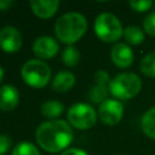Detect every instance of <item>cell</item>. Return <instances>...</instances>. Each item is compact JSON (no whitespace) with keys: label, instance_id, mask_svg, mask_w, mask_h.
<instances>
[{"label":"cell","instance_id":"cell-19","mask_svg":"<svg viewBox=\"0 0 155 155\" xmlns=\"http://www.w3.org/2000/svg\"><path fill=\"white\" fill-rule=\"evenodd\" d=\"M108 96V88L107 85H101V84H94L91 86L88 91V98L93 103H103Z\"/></svg>","mask_w":155,"mask_h":155},{"label":"cell","instance_id":"cell-1","mask_svg":"<svg viewBox=\"0 0 155 155\" xmlns=\"http://www.w3.org/2000/svg\"><path fill=\"white\" fill-rule=\"evenodd\" d=\"M38 144L46 151L58 153L73 140V130L65 120L54 119L40 124L35 132Z\"/></svg>","mask_w":155,"mask_h":155},{"label":"cell","instance_id":"cell-12","mask_svg":"<svg viewBox=\"0 0 155 155\" xmlns=\"http://www.w3.org/2000/svg\"><path fill=\"white\" fill-rule=\"evenodd\" d=\"M30 7L33 12L41 17V18H48L53 16L59 7L58 0H31Z\"/></svg>","mask_w":155,"mask_h":155},{"label":"cell","instance_id":"cell-7","mask_svg":"<svg viewBox=\"0 0 155 155\" xmlns=\"http://www.w3.org/2000/svg\"><path fill=\"white\" fill-rule=\"evenodd\" d=\"M124 115V105L117 99H105L98 108L99 119L109 126L116 125L121 121Z\"/></svg>","mask_w":155,"mask_h":155},{"label":"cell","instance_id":"cell-14","mask_svg":"<svg viewBox=\"0 0 155 155\" xmlns=\"http://www.w3.org/2000/svg\"><path fill=\"white\" fill-rule=\"evenodd\" d=\"M64 111V105L63 103L51 99V101H46L42 105H41V114L50 119V120H54L56 117H58Z\"/></svg>","mask_w":155,"mask_h":155},{"label":"cell","instance_id":"cell-20","mask_svg":"<svg viewBox=\"0 0 155 155\" xmlns=\"http://www.w3.org/2000/svg\"><path fill=\"white\" fill-rule=\"evenodd\" d=\"M12 155H40L39 149L30 142H19L15 145Z\"/></svg>","mask_w":155,"mask_h":155},{"label":"cell","instance_id":"cell-25","mask_svg":"<svg viewBox=\"0 0 155 155\" xmlns=\"http://www.w3.org/2000/svg\"><path fill=\"white\" fill-rule=\"evenodd\" d=\"M61 155H88L85 150L79 149V148H69L67 150H64Z\"/></svg>","mask_w":155,"mask_h":155},{"label":"cell","instance_id":"cell-6","mask_svg":"<svg viewBox=\"0 0 155 155\" xmlns=\"http://www.w3.org/2000/svg\"><path fill=\"white\" fill-rule=\"evenodd\" d=\"M68 121L79 130H88L96 125L97 113L87 103H75L68 109Z\"/></svg>","mask_w":155,"mask_h":155},{"label":"cell","instance_id":"cell-27","mask_svg":"<svg viewBox=\"0 0 155 155\" xmlns=\"http://www.w3.org/2000/svg\"><path fill=\"white\" fill-rule=\"evenodd\" d=\"M2 78H4V69H2V67L0 65V82H1Z\"/></svg>","mask_w":155,"mask_h":155},{"label":"cell","instance_id":"cell-21","mask_svg":"<svg viewBox=\"0 0 155 155\" xmlns=\"http://www.w3.org/2000/svg\"><path fill=\"white\" fill-rule=\"evenodd\" d=\"M130 6L137 12H145L153 6V2L150 0H131Z\"/></svg>","mask_w":155,"mask_h":155},{"label":"cell","instance_id":"cell-13","mask_svg":"<svg viewBox=\"0 0 155 155\" xmlns=\"http://www.w3.org/2000/svg\"><path fill=\"white\" fill-rule=\"evenodd\" d=\"M75 84V75L71 71L62 70L57 73L52 80V88L57 92L69 91Z\"/></svg>","mask_w":155,"mask_h":155},{"label":"cell","instance_id":"cell-15","mask_svg":"<svg viewBox=\"0 0 155 155\" xmlns=\"http://www.w3.org/2000/svg\"><path fill=\"white\" fill-rule=\"evenodd\" d=\"M140 127L148 137L155 139V107L144 113L140 120Z\"/></svg>","mask_w":155,"mask_h":155},{"label":"cell","instance_id":"cell-8","mask_svg":"<svg viewBox=\"0 0 155 155\" xmlns=\"http://www.w3.org/2000/svg\"><path fill=\"white\" fill-rule=\"evenodd\" d=\"M22 46V34L13 25H5L0 29V47L5 52H16Z\"/></svg>","mask_w":155,"mask_h":155},{"label":"cell","instance_id":"cell-18","mask_svg":"<svg viewBox=\"0 0 155 155\" xmlns=\"http://www.w3.org/2000/svg\"><path fill=\"white\" fill-rule=\"evenodd\" d=\"M62 61L68 67L76 65L79 63V61H80V51L75 46L68 45L62 52Z\"/></svg>","mask_w":155,"mask_h":155},{"label":"cell","instance_id":"cell-16","mask_svg":"<svg viewBox=\"0 0 155 155\" xmlns=\"http://www.w3.org/2000/svg\"><path fill=\"white\" fill-rule=\"evenodd\" d=\"M126 41L131 45H139L144 41V31L137 25H130L124 30Z\"/></svg>","mask_w":155,"mask_h":155},{"label":"cell","instance_id":"cell-3","mask_svg":"<svg viewBox=\"0 0 155 155\" xmlns=\"http://www.w3.org/2000/svg\"><path fill=\"white\" fill-rule=\"evenodd\" d=\"M109 92L119 99H130L137 96L142 88L140 78L130 71L116 74L109 82Z\"/></svg>","mask_w":155,"mask_h":155},{"label":"cell","instance_id":"cell-26","mask_svg":"<svg viewBox=\"0 0 155 155\" xmlns=\"http://www.w3.org/2000/svg\"><path fill=\"white\" fill-rule=\"evenodd\" d=\"M12 0H0V10H6L7 7H10L12 5Z\"/></svg>","mask_w":155,"mask_h":155},{"label":"cell","instance_id":"cell-5","mask_svg":"<svg viewBox=\"0 0 155 155\" xmlns=\"http://www.w3.org/2000/svg\"><path fill=\"white\" fill-rule=\"evenodd\" d=\"M94 33L102 41L114 42L124 34V29L121 22L115 15L103 12L94 19Z\"/></svg>","mask_w":155,"mask_h":155},{"label":"cell","instance_id":"cell-23","mask_svg":"<svg viewBox=\"0 0 155 155\" xmlns=\"http://www.w3.org/2000/svg\"><path fill=\"white\" fill-rule=\"evenodd\" d=\"M12 145V140L7 134H0V155L6 154Z\"/></svg>","mask_w":155,"mask_h":155},{"label":"cell","instance_id":"cell-17","mask_svg":"<svg viewBox=\"0 0 155 155\" xmlns=\"http://www.w3.org/2000/svg\"><path fill=\"white\" fill-rule=\"evenodd\" d=\"M139 69L145 76L155 79V51L145 54L142 58Z\"/></svg>","mask_w":155,"mask_h":155},{"label":"cell","instance_id":"cell-10","mask_svg":"<svg viewBox=\"0 0 155 155\" xmlns=\"http://www.w3.org/2000/svg\"><path fill=\"white\" fill-rule=\"evenodd\" d=\"M110 58L116 67L127 68L133 62V51L127 44L117 42L111 47Z\"/></svg>","mask_w":155,"mask_h":155},{"label":"cell","instance_id":"cell-11","mask_svg":"<svg viewBox=\"0 0 155 155\" xmlns=\"http://www.w3.org/2000/svg\"><path fill=\"white\" fill-rule=\"evenodd\" d=\"M19 102V92L13 85L6 84L0 87V109L12 110Z\"/></svg>","mask_w":155,"mask_h":155},{"label":"cell","instance_id":"cell-24","mask_svg":"<svg viewBox=\"0 0 155 155\" xmlns=\"http://www.w3.org/2000/svg\"><path fill=\"white\" fill-rule=\"evenodd\" d=\"M94 81H96V84L107 85V82H110L109 81V74L105 70H97L94 73Z\"/></svg>","mask_w":155,"mask_h":155},{"label":"cell","instance_id":"cell-2","mask_svg":"<svg viewBox=\"0 0 155 155\" xmlns=\"http://www.w3.org/2000/svg\"><path fill=\"white\" fill-rule=\"evenodd\" d=\"M87 29V21L80 12H65L54 23L56 36L64 44L78 41Z\"/></svg>","mask_w":155,"mask_h":155},{"label":"cell","instance_id":"cell-4","mask_svg":"<svg viewBox=\"0 0 155 155\" xmlns=\"http://www.w3.org/2000/svg\"><path fill=\"white\" fill-rule=\"evenodd\" d=\"M21 74L25 84L35 88H41L51 78V68L41 59H29L23 64Z\"/></svg>","mask_w":155,"mask_h":155},{"label":"cell","instance_id":"cell-22","mask_svg":"<svg viewBox=\"0 0 155 155\" xmlns=\"http://www.w3.org/2000/svg\"><path fill=\"white\" fill-rule=\"evenodd\" d=\"M144 31L151 36H155V12H151L149 16L145 17L143 22Z\"/></svg>","mask_w":155,"mask_h":155},{"label":"cell","instance_id":"cell-9","mask_svg":"<svg viewBox=\"0 0 155 155\" xmlns=\"http://www.w3.org/2000/svg\"><path fill=\"white\" fill-rule=\"evenodd\" d=\"M58 42L53 36L41 35L35 39L33 44V51L36 57L41 59H50L54 57L58 52Z\"/></svg>","mask_w":155,"mask_h":155}]
</instances>
